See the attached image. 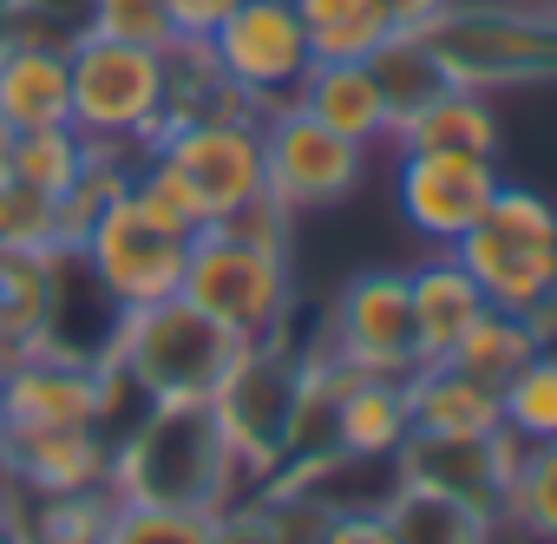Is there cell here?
Wrapping results in <instances>:
<instances>
[{
	"mask_svg": "<svg viewBox=\"0 0 557 544\" xmlns=\"http://www.w3.org/2000/svg\"><path fill=\"white\" fill-rule=\"evenodd\" d=\"M0 125H8V132L73 125L66 40H47V34H0Z\"/></svg>",
	"mask_w": 557,
	"mask_h": 544,
	"instance_id": "obj_16",
	"label": "cell"
},
{
	"mask_svg": "<svg viewBox=\"0 0 557 544\" xmlns=\"http://www.w3.org/2000/svg\"><path fill=\"white\" fill-rule=\"evenodd\" d=\"M184 302H197L210 322H223L236 342H275L296 322V276L289 249H269L249 236H230L203 223L184 256Z\"/></svg>",
	"mask_w": 557,
	"mask_h": 544,
	"instance_id": "obj_6",
	"label": "cell"
},
{
	"mask_svg": "<svg viewBox=\"0 0 557 544\" xmlns=\"http://www.w3.org/2000/svg\"><path fill=\"white\" fill-rule=\"evenodd\" d=\"M498 524H505V537L557 544V440H531L518 453V472H511Z\"/></svg>",
	"mask_w": 557,
	"mask_h": 544,
	"instance_id": "obj_26",
	"label": "cell"
},
{
	"mask_svg": "<svg viewBox=\"0 0 557 544\" xmlns=\"http://www.w3.org/2000/svg\"><path fill=\"white\" fill-rule=\"evenodd\" d=\"M407 296H413V348H420V361H446L453 342L492 309L485 289L472 283V269L453 249H433L426 262L407 269Z\"/></svg>",
	"mask_w": 557,
	"mask_h": 544,
	"instance_id": "obj_17",
	"label": "cell"
},
{
	"mask_svg": "<svg viewBox=\"0 0 557 544\" xmlns=\"http://www.w3.org/2000/svg\"><path fill=\"white\" fill-rule=\"evenodd\" d=\"M537 355V335L518 322V316H505V309H485L459 342H453V368L466 374V381H479V387H492V394H505L511 387V374L524 368Z\"/></svg>",
	"mask_w": 557,
	"mask_h": 544,
	"instance_id": "obj_25",
	"label": "cell"
},
{
	"mask_svg": "<svg viewBox=\"0 0 557 544\" xmlns=\"http://www.w3.org/2000/svg\"><path fill=\"white\" fill-rule=\"evenodd\" d=\"M413 433L407 413V374H355L335 400V453L348 466L394 459V446Z\"/></svg>",
	"mask_w": 557,
	"mask_h": 544,
	"instance_id": "obj_20",
	"label": "cell"
},
{
	"mask_svg": "<svg viewBox=\"0 0 557 544\" xmlns=\"http://www.w3.org/2000/svg\"><path fill=\"white\" fill-rule=\"evenodd\" d=\"M164 8H171V34L177 40H210L236 14V0H164Z\"/></svg>",
	"mask_w": 557,
	"mask_h": 544,
	"instance_id": "obj_35",
	"label": "cell"
},
{
	"mask_svg": "<svg viewBox=\"0 0 557 544\" xmlns=\"http://www.w3.org/2000/svg\"><path fill=\"white\" fill-rule=\"evenodd\" d=\"M518 453H524V440L505 426H453V433L413 426L387 466H394V485H407V492H433V498H453V505L498 518L511 472H518Z\"/></svg>",
	"mask_w": 557,
	"mask_h": 544,
	"instance_id": "obj_9",
	"label": "cell"
},
{
	"mask_svg": "<svg viewBox=\"0 0 557 544\" xmlns=\"http://www.w3.org/2000/svg\"><path fill=\"white\" fill-rule=\"evenodd\" d=\"M381 505L394 518V544H505L498 518H485L472 505H453V498H433V492L394 485Z\"/></svg>",
	"mask_w": 557,
	"mask_h": 544,
	"instance_id": "obj_23",
	"label": "cell"
},
{
	"mask_svg": "<svg viewBox=\"0 0 557 544\" xmlns=\"http://www.w3.org/2000/svg\"><path fill=\"white\" fill-rule=\"evenodd\" d=\"M0 544H21V537H14V531H8V518H0Z\"/></svg>",
	"mask_w": 557,
	"mask_h": 544,
	"instance_id": "obj_37",
	"label": "cell"
},
{
	"mask_svg": "<svg viewBox=\"0 0 557 544\" xmlns=\"http://www.w3.org/2000/svg\"><path fill=\"white\" fill-rule=\"evenodd\" d=\"M368 66H374V79H381V92H387V119L400 125V119H413L426 99H440L453 79H446V66H440V53L426 47V34H387L374 53H368ZM394 125H387V138H394Z\"/></svg>",
	"mask_w": 557,
	"mask_h": 544,
	"instance_id": "obj_24",
	"label": "cell"
},
{
	"mask_svg": "<svg viewBox=\"0 0 557 544\" xmlns=\"http://www.w3.org/2000/svg\"><path fill=\"white\" fill-rule=\"evenodd\" d=\"M92 34H106V40H132V47H158V53L177 47V34H171V8H164V0H92Z\"/></svg>",
	"mask_w": 557,
	"mask_h": 544,
	"instance_id": "obj_32",
	"label": "cell"
},
{
	"mask_svg": "<svg viewBox=\"0 0 557 544\" xmlns=\"http://www.w3.org/2000/svg\"><path fill=\"white\" fill-rule=\"evenodd\" d=\"M309 544H394L387 505H329Z\"/></svg>",
	"mask_w": 557,
	"mask_h": 544,
	"instance_id": "obj_34",
	"label": "cell"
},
{
	"mask_svg": "<svg viewBox=\"0 0 557 544\" xmlns=\"http://www.w3.org/2000/svg\"><path fill=\"white\" fill-rule=\"evenodd\" d=\"M407 413L413 426H433V433H453V426H505L498 420V394L466 381L453 361H420L407 374Z\"/></svg>",
	"mask_w": 557,
	"mask_h": 544,
	"instance_id": "obj_22",
	"label": "cell"
},
{
	"mask_svg": "<svg viewBox=\"0 0 557 544\" xmlns=\"http://www.w3.org/2000/svg\"><path fill=\"white\" fill-rule=\"evenodd\" d=\"M296 348L289 335H275V342H243L236 368L216 381L210 394V413L223 426V440L236 446L243 459V479L262 485L283 472L289 459V407H296Z\"/></svg>",
	"mask_w": 557,
	"mask_h": 544,
	"instance_id": "obj_8",
	"label": "cell"
},
{
	"mask_svg": "<svg viewBox=\"0 0 557 544\" xmlns=\"http://www.w3.org/2000/svg\"><path fill=\"white\" fill-rule=\"evenodd\" d=\"M119 511L112 485L86 492H34V485H0V518L21 544H106Z\"/></svg>",
	"mask_w": 557,
	"mask_h": 544,
	"instance_id": "obj_19",
	"label": "cell"
},
{
	"mask_svg": "<svg viewBox=\"0 0 557 544\" xmlns=\"http://www.w3.org/2000/svg\"><path fill=\"white\" fill-rule=\"evenodd\" d=\"M210 53L223 66V79L236 86V99L262 119L275 106H289L302 73H309V34L296 0H236V14L210 34Z\"/></svg>",
	"mask_w": 557,
	"mask_h": 544,
	"instance_id": "obj_11",
	"label": "cell"
},
{
	"mask_svg": "<svg viewBox=\"0 0 557 544\" xmlns=\"http://www.w3.org/2000/svg\"><path fill=\"white\" fill-rule=\"evenodd\" d=\"M361 177H368V145L329 132L302 106L262 112V184H269V197L283 203L289 217L329 210V203L355 197Z\"/></svg>",
	"mask_w": 557,
	"mask_h": 544,
	"instance_id": "obj_10",
	"label": "cell"
},
{
	"mask_svg": "<svg viewBox=\"0 0 557 544\" xmlns=\"http://www.w3.org/2000/svg\"><path fill=\"white\" fill-rule=\"evenodd\" d=\"M426 47L440 53L446 79L466 92L498 86H550L557 79V0L518 8V0H453L426 27Z\"/></svg>",
	"mask_w": 557,
	"mask_h": 544,
	"instance_id": "obj_4",
	"label": "cell"
},
{
	"mask_svg": "<svg viewBox=\"0 0 557 544\" xmlns=\"http://www.w3.org/2000/svg\"><path fill=\"white\" fill-rule=\"evenodd\" d=\"M112 479V433L99 426H27L0 433V485L86 492Z\"/></svg>",
	"mask_w": 557,
	"mask_h": 544,
	"instance_id": "obj_15",
	"label": "cell"
},
{
	"mask_svg": "<svg viewBox=\"0 0 557 544\" xmlns=\"http://www.w3.org/2000/svg\"><path fill=\"white\" fill-rule=\"evenodd\" d=\"M453 256L472 269L492 309L524 322L557 302V203L524 184H498L479 223L453 243Z\"/></svg>",
	"mask_w": 557,
	"mask_h": 544,
	"instance_id": "obj_5",
	"label": "cell"
},
{
	"mask_svg": "<svg viewBox=\"0 0 557 544\" xmlns=\"http://www.w3.org/2000/svg\"><path fill=\"white\" fill-rule=\"evenodd\" d=\"M446 8H453V0H381V14H387L394 34H426Z\"/></svg>",
	"mask_w": 557,
	"mask_h": 544,
	"instance_id": "obj_36",
	"label": "cell"
},
{
	"mask_svg": "<svg viewBox=\"0 0 557 544\" xmlns=\"http://www.w3.org/2000/svg\"><path fill=\"white\" fill-rule=\"evenodd\" d=\"M289 106H302L309 119H322L329 132H342V138H355V145H387V92H381V79H374V66L368 60H309V73H302V86H296V99Z\"/></svg>",
	"mask_w": 557,
	"mask_h": 544,
	"instance_id": "obj_18",
	"label": "cell"
},
{
	"mask_svg": "<svg viewBox=\"0 0 557 544\" xmlns=\"http://www.w3.org/2000/svg\"><path fill=\"white\" fill-rule=\"evenodd\" d=\"M92 164V145L73 132V125H47V132H14V151H8V177L47 190V197H66L79 184V171Z\"/></svg>",
	"mask_w": 557,
	"mask_h": 544,
	"instance_id": "obj_28",
	"label": "cell"
},
{
	"mask_svg": "<svg viewBox=\"0 0 557 544\" xmlns=\"http://www.w3.org/2000/svg\"><path fill=\"white\" fill-rule=\"evenodd\" d=\"M151 151H164V158L197 184L210 223L269 190V184H262V119H249V112L184 119V125H171Z\"/></svg>",
	"mask_w": 557,
	"mask_h": 544,
	"instance_id": "obj_14",
	"label": "cell"
},
{
	"mask_svg": "<svg viewBox=\"0 0 557 544\" xmlns=\"http://www.w3.org/2000/svg\"><path fill=\"white\" fill-rule=\"evenodd\" d=\"M296 14H302L315 60H368L394 34L381 0H296Z\"/></svg>",
	"mask_w": 557,
	"mask_h": 544,
	"instance_id": "obj_27",
	"label": "cell"
},
{
	"mask_svg": "<svg viewBox=\"0 0 557 544\" xmlns=\"http://www.w3.org/2000/svg\"><path fill=\"white\" fill-rule=\"evenodd\" d=\"M66 73H73V132L86 145L145 158L164 138V106H171V60L158 47L106 40V34H73L66 40Z\"/></svg>",
	"mask_w": 557,
	"mask_h": 544,
	"instance_id": "obj_3",
	"label": "cell"
},
{
	"mask_svg": "<svg viewBox=\"0 0 557 544\" xmlns=\"http://www.w3.org/2000/svg\"><path fill=\"white\" fill-rule=\"evenodd\" d=\"M498 184H505L498 158L479 151H394V203L407 230L433 249H453L479 223Z\"/></svg>",
	"mask_w": 557,
	"mask_h": 544,
	"instance_id": "obj_13",
	"label": "cell"
},
{
	"mask_svg": "<svg viewBox=\"0 0 557 544\" xmlns=\"http://www.w3.org/2000/svg\"><path fill=\"white\" fill-rule=\"evenodd\" d=\"M236 355L243 342L184 296L112 309L106 342H99V361H112L138 400H210L216 381L236 368Z\"/></svg>",
	"mask_w": 557,
	"mask_h": 544,
	"instance_id": "obj_2",
	"label": "cell"
},
{
	"mask_svg": "<svg viewBox=\"0 0 557 544\" xmlns=\"http://www.w3.org/2000/svg\"><path fill=\"white\" fill-rule=\"evenodd\" d=\"M125 505H184V511H236L243 459L223 440L210 400H145L132 426L112 440V479Z\"/></svg>",
	"mask_w": 557,
	"mask_h": 544,
	"instance_id": "obj_1",
	"label": "cell"
},
{
	"mask_svg": "<svg viewBox=\"0 0 557 544\" xmlns=\"http://www.w3.org/2000/svg\"><path fill=\"white\" fill-rule=\"evenodd\" d=\"M106 544H223V518L184 511V505H125L119 498Z\"/></svg>",
	"mask_w": 557,
	"mask_h": 544,
	"instance_id": "obj_31",
	"label": "cell"
},
{
	"mask_svg": "<svg viewBox=\"0 0 557 544\" xmlns=\"http://www.w3.org/2000/svg\"><path fill=\"white\" fill-rule=\"evenodd\" d=\"M498 420H505V433H518L524 446H531V440H557V348H537V355L511 374V387L498 394Z\"/></svg>",
	"mask_w": 557,
	"mask_h": 544,
	"instance_id": "obj_29",
	"label": "cell"
},
{
	"mask_svg": "<svg viewBox=\"0 0 557 544\" xmlns=\"http://www.w3.org/2000/svg\"><path fill=\"white\" fill-rule=\"evenodd\" d=\"M8 34H47V40H73L92 27V0H0Z\"/></svg>",
	"mask_w": 557,
	"mask_h": 544,
	"instance_id": "obj_33",
	"label": "cell"
},
{
	"mask_svg": "<svg viewBox=\"0 0 557 544\" xmlns=\"http://www.w3.org/2000/svg\"><path fill=\"white\" fill-rule=\"evenodd\" d=\"M387 145H394V151H479V158H498V112H492V92L446 86V92L426 99L413 119H400Z\"/></svg>",
	"mask_w": 557,
	"mask_h": 544,
	"instance_id": "obj_21",
	"label": "cell"
},
{
	"mask_svg": "<svg viewBox=\"0 0 557 544\" xmlns=\"http://www.w3.org/2000/svg\"><path fill=\"white\" fill-rule=\"evenodd\" d=\"M322 348L355 374H413L420 348H413L407 269H361V276H348L335 309H329V342Z\"/></svg>",
	"mask_w": 557,
	"mask_h": 544,
	"instance_id": "obj_12",
	"label": "cell"
},
{
	"mask_svg": "<svg viewBox=\"0 0 557 544\" xmlns=\"http://www.w3.org/2000/svg\"><path fill=\"white\" fill-rule=\"evenodd\" d=\"M66 249L60 243V197L21 184V177H0V256H47Z\"/></svg>",
	"mask_w": 557,
	"mask_h": 544,
	"instance_id": "obj_30",
	"label": "cell"
},
{
	"mask_svg": "<svg viewBox=\"0 0 557 544\" xmlns=\"http://www.w3.org/2000/svg\"><path fill=\"white\" fill-rule=\"evenodd\" d=\"M86 283L106 296V309H145V302H164L184 289V256H190V236L164 230L138 197L132 184L92 217L86 243L73 249Z\"/></svg>",
	"mask_w": 557,
	"mask_h": 544,
	"instance_id": "obj_7",
	"label": "cell"
}]
</instances>
